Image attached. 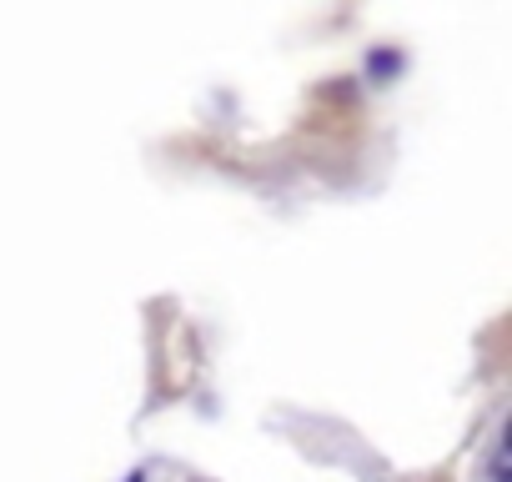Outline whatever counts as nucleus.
Returning <instances> with one entry per match:
<instances>
[{"mask_svg": "<svg viewBox=\"0 0 512 482\" xmlns=\"http://www.w3.org/2000/svg\"><path fill=\"white\" fill-rule=\"evenodd\" d=\"M126 482H146V472H131V477H126Z\"/></svg>", "mask_w": 512, "mask_h": 482, "instance_id": "obj_1", "label": "nucleus"}]
</instances>
